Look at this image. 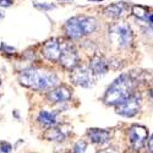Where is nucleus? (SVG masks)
Wrapping results in <instances>:
<instances>
[{"instance_id":"f257e3e1","label":"nucleus","mask_w":153,"mask_h":153,"mask_svg":"<svg viewBox=\"0 0 153 153\" xmlns=\"http://www.w3.org/2000/svg\"><path fill=\"white\" fill-rule=\"evenodd\" d=\"M136 79L131 74H121L115 81L108 87L104 94V103L107 105L117 107L129 98L136 88Z\"/></svg>"},{"instance_id":"f03ea898","label":"nucleus","mask_w":153,"mask_h":153,"mask_svg":"<svg viewBox=\"0 0 153 153\" xmlns=\"http://www.w3.org/2000/svg\"><path fill=\"white\" fill-rule=\"evenodd\" d=\"M19 81L21 85L32 88V90L45 91L53 90L59 82V77L55 72L49 70L26 69L20 74Z\"/></svg>"},{"instance_id":"7ed1b4c3","label":"nucleus","mask_w":153,"mask_h":153,"mask_svg":"<svg viewBox=\"0 0 153 153\" xmlns=\"http://www.w3.org/2000/svg\"><path fill=\"white\" fill-rule=\"evenodd\" d=\"M108 36L111 44L117 45L118 48H121V49L129 48L134 41L132 30L130 27V25L125 21H118L111 23L108 30Z\"/></svg>"},{"instance_id":"20e7f679","label":"nucleus","mask_w":153,"mask_h":153,"mask_svg":"<svg viewBox=\"0 0 153 153\" xmlns=\"http://www.w3.org/2000/svg\"><path fill=\"white\" fill-rule=\"evenodd\" d=\"M70 79L74 85L83 88H90L96 83V75L93 74L92 69L87 65L76 66L71 72Z\"/></svg>"},{"instance_id":"39448f33","label":"nucleus","mask_w":153,"mask_h":153,"mask_svg":"<svg viewBox=\"0 0 153 153\" xmlns=\"http://www.w3.org/2000/svg\"><path fill=\"white\" fill-rule=\"evenodd\" d=\"M141 107V94L134 92L129 98H126L123 103L115 107V111L121 117L125 118H132L140 111Z\"/></svg>"},{"instance_id":"423d86ee","label":"nucleus","mask_w":153,"mask_h":153,"mask_svg":"<svg viewBox=\"0 0 153 153\" xmlns=\"http://www.w3.org/2000/svg\"><path fill=\"white\" fill-rule=\"evenodd\" d=\"M79 53L71 44H65L61 48L60 55V65L66 70H74L76 66H79Z\"/></svg>"},{"instance_id":"0eeeda50","label":"nucleus","mask_w":153,"mask_h":153,"mask_svg":"<svg viewBox=\"0 0 153 153\" xmlns=\"http://www.w3.org/2000/svg\"><path fill=\"white\" fill-rule=\"evenodd\" d=\"M127 136H129V141L131 143V146L135 149H141L147 140V130L146 127L141 126V125H132L129 132H127Z\"/></svg>"},{"instance_id":"6e6552de","label":"nucleus","mask_w":153,"mask_h":153,"mask_svg":"<svg viewBox=\"0 0 153 153\" xmlns=\"http://www.w3.org/2000/svg\"><path fill=\"white\" fill-rule=\"evenodd\" d=\"M72 97V92L68 86H58L54 87L47 96V99L50 103H65V102L70 100Z\"/></svg>"},{"instance_id":"1a4fd4ad","label":"nucleus","mask_w":153,"mask_h":153,"mask_svg":"<svg viewBox=\"0 0 153 153\" xmlns=\"http://www.w3.org/2000/svg\"><path fill=\"white\" fill-rule=\"evenodd\" d=\"M42 54L49 61H59L61 55V45L56 39H49L42 47Z\"/></svg>"},{"instance_id":"9d476101","label":"nucleus","mask_w":153,"mask_h":153,"mask_svg":"<svg viewBox=\"0 0 153 153\" xmlns=\"http://www.w3.org/2000/svg\"><path fill=\"white\" fill-rule=\"evenodd\" d=\"M64 30H65V33L71 39H80V38L85 37L82 27H81L80 16H75V17L69 19L65 23V26H64Z\"/></svg>"},{"instance_id":"9b49d317","label":"nucleus","mask_w":153,"mask_h":153,"mask_svg":"<svg viewBox=\"0 0 153 153\" xmlns=\"http://www.w3.org/2000/svg\"><path fill=\"white\" fill-rule=\"evenodd\" d=\"M90 68L92 69V71H93V74L96 76H102V75H105L108 72L109 64H108L107 59L103 55L99 54V53H96L91 58Z\"/></svg>"},{"instance_id":"f8f14e48","label":"nucleus","mask_w":153,"mask_h":153,"mask_svg":"<svg viewBox=\"0 0 153 153\" xmlns=\"http://www.w3.org/2000/svg\"><path fill=\"white\" fill-rule=\"evenodd\" d=\"M87 136L96 145H104L110 140V132L103 129H90L87 131Z\"/></svg>"},{"instance_id":"ddd939ff","label":"nucleus","mask_w":153,"mask_h":153,"mask_svg":"<svg viewBox=\"0 0 153 153\" xmlns=\"http://www.w3.org/2000/svg\"><path fill=\"white\" fill-rule=\"evenodd\" d=\"M80 20H81V27H82V31H83L85 36L92 34L97 30L96 19L90 17V16H80Z\"/></svg>"},{"instance_id":"4468645a","label":"nucleus","mask_w":153,"mask_h":153,"mask_svg":"<svg viewBox=\"0 0 153 153\" xmlns=\"http://www.w3.org/2000/svg\"><path fill=\"white\" fill-rule=\"evenodd\" d=\"M125 11V6L123 3H118V4H111V5H108L105 9H104V14L111 19H118L120 17Z\"/></svg>"},{"instance_id":"2eb2a0df","label":"nucleus","mask_w":153,"mask_h":153,"mask_svg":"<svg viewBox=\"0 0 153 153\" xmlns=\"http://www.w3.org/2000/svg\"><path fill=\"white\" fill-rule=\"evenodd\" d=\"M37 120L39 121L41 124H43V125L52 126V127L58 123L55 113H50V111H47V110H42V111H39Z\"/></svg>"},{"instance_id":"dca6fc26","label":"nucleus","mask_w":153,"mask_h":153,"mask_svg":"<svg viewBox=\"0 0 153 153\" xmlns=\"http://www.w3.org/2000/svg\"><path fill=\"white\" fill-rule=\"evenodd\" d=\"M44 138L48 140V141H62L64 138H65V135L62 134L61 130L56 129V127H49V129L45 131L44 134Z\"/></svg>"},{"instance_id":"f3484780","label":"nucleus","mask_w":153,"mask_h":153,"mask_svg":"<svg viewBox=\"0 0 153 153\" xmlns=\"http://www.w3.org/2000/svg\"><path fill=\"white\" fill-rule=\"evenodd\" d=\"M132 14H134L137 19L143 20V21H148L149 15H151L149 12L147 11L146 7H143V6H138V5L132 6Z\"/></svg>"},{"instance_id":"a211bd4d","label":"nucleus","mask_w":153,"mask_h":153,"mask_svg":"<svg viewBox=\"0 0 153 153\" xmlns=\"http://www.w3.org/2000/svg\"><path fill=\"white\" fill-rule=\"evenodd\" d=\"M74 153H86V142L79 141L74 147Z\"/></svg>"},{"instance_id":"6ab92c4d","label":"nucleus","mask_w":153,"mask_h":153,"mask_svg":"<svg viewBox=\"0 0 153 153\" xmlns=\"http://www.w3.org/2000/svg\"><path fill=\"white\" fill-rule=\"evenodd\" d=\"M34 6H36L37 9L42 10V11H49V10L55 9V5H53V4H45V3H42V4H39V3H34Z\"/></svg>"},{"instance_id":"aec40b11","label":"nucleus","mask_w":153,"mask_h":153,"mask_svg":"<svg viewBox=\"0 0 153 153\" xmlns=\"http://www.w3.org/2000/svg\"><path fill=\"white\" fill-rule=\"evenodd\" d=\"M0 148H1V152L3 153H10L11 149H12V146L7 142H1V145H0Z\"/></svg>"},{"instance_id":"412c9836","label":"nucleus","mask_w":153,"mask_h":153,"mask_svg":"<svg viewBox=\"0 0 153 153\" xmlns=\"http://www.w3.org/2000/svg\"><path fill=\"white\" fill-rule=\"evenodd\" d=\"M14 4V0H0V7H10Z\"/></svg>"},{"instance_id":"4be33fe9","label":"nucleus","mask_w":153,"mask_h":153,"mask_svg":"<svg viewBox=\"0 0 153 153\" xmlns=\"http://www.w3.org/2000/svg\"><path fill=\"white\" fill-rule=\"evenodd\" d=\"M1 48H4V49H5V52H7V53H14V52H15V48L7 47L6 44H1Z\"/></svg>"},{"instance_id":"5701e85b","label":"nucleus","mask_w":153,"mask_h":153,"mask_svg":"<svg viewBox=\"0 0 153 153\" xmlns=\"http://www.w3.org/2000/svg\"><path fill=\"white\" fill-rule=\"evenodd\" d=\"M148 149L153 153V135L151 136V138H149V141H148Z\"/></svg>"},{"instance_id":"b1692460","label":"nucleus","mask_w":153,"mask_h":153,"mask_svg":"<svg viewBox=\"0 0 153 153\" xmlns=\"http://www.w3.org/2000/svg\"><path fill=\"white\" fill-rule=\"evenodd\" d=\"M148 21L151 22V25H153V14H151V15H149V19H148Z\"/></svg>"},{"instance_id":"393cba45","label":"nucleus","mask_w":153,"mask_h":153,"mask_svg":"<svg viewBox=\"0 0 153 153\" xmlns=\"http://www.w3.org/2000/svg\"><path fill=\"white\" fill-rule=\"evenodd\" d=\"M90 1H93V3H98V1H102V0H90Z\"/></svg>"},{"instance_id":"a878e982","label":"nucleus","mask_w":153,"mask_h":153,"mask_svg":"<svg viewBox=\"0 0 153 153\" xmlns=\"http://www.w3.org/2000/svg\"><path fill=\"white\" fill-rule=\"evenodd\" d=\"M149 31H151V32H152V33H153V25H152V26H151V27H149Z\"/></svg>"},{"instance_id":"bb28decb","label":"nucleus","mask_w":153,"mask_h":153,"mask_svg":"<svg viewBox=\"0 0 153 153\" xmlns=\"http://www.w3.org/2000/svg\"><path fill=\"white\" fill-rule=\"evenodd\" d=\"M4 17V14H3V12H0V19H3Z\"/></svg>"},{"instance_id":"cd10ccee","label":"nucleus","mask_w":153,"mask_h":153,"mask_svg":"<svg viewBox=\"0 0 153 153\" xmlns=\"http://www.w3.org/2000/svg\"><path fill=\"white\" fill-rule=\"evenodd\" d=\"M62 1H70V0H62Z\"/></svg>"},{"instance_id":"c85d7f7f","label":"nucleus","mask_w":153,"mask_h":153,"mask_svg":"<svg viewBox=\"0 0 153 153\" xmlns=\"http://www.w3.org/2000/svg\"><path fill=\"white\" fill-rule=\"evenodd\" d=\"M0 85H1V81H0Z\"/></svg>"}]
</instances>
